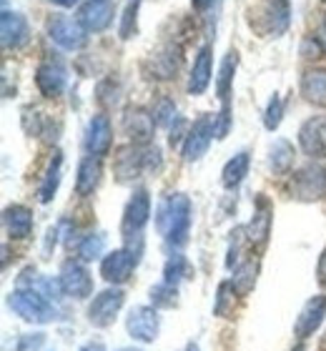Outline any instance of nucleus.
Returning a JSON list of instances; mask_svg holds the SVG:
<instances>
[{
	"mask_svg": "<svg viewBox=\"0 0 326 351\" xmlns=\"http://www.w3.org/2000/svg\"><path fill=\"white\" fill-rule=\"evenodd\" d=\"M156 228L171 246H183L189 241L191 231V201L183 193H171L159 206Z\"/></svg>",
	"mask_w": 326,
	"mask_h": 351,
	"instance_id": "f257e3e1",
	"label": "nucleus"
},
{
	"mask_svg": "<svg viewBox=\"0 0 326 351\" xmlns=\"http://www.w3.org/2000/svg\"><path fill=\"white\" fill-rule=\"evenodd\" d=\"M8 306L30 324H48L56 319V311L48 304V296L33 291V289H18V291H13L8 296Z\"/></svg>",
	"mask_w": 326,
	"mask_h": 351,
	"instance_id": "f03ea898",
	"label": "nucleus"
},
{
	"mask_svg": "<svg viewBox=\"0 0 326 351\" xmlns=\"http://www.w3.org/2000/svg\"><path fill=\"white\" fill-rule=\"evenodd\" d=\"M289 193L296 201H319L326 196V166L309 163L291 176Z\"/></svg>",
	"mask_w": 326,
	"mask_h": 351,
	"instance_id": "7ed1b4c3",
	"label": "nucleus"
},
{
	"mask_svg": "<svg viewBox=\"0 0 326 351\" xmlns=\"http://www.w3.org/2000/svg\"><path fill=\"white\" fill-rule=\"evenodd\" d=\"M48 38L63 51H80L88 43V30L80 21H73L68 15H58L48 23Z\"/></svg>",
	"mask_w": 326,
	"mask_h": 351,
	"instance_id": "20e7f679",
	"label": "nucleus"
},
{
	"mask_svg": "<svg viewBox=\"0 0 326 351\" xmlns=\"http://www.w3.org/2000/svg\"><path fill=\"white\" fill-rule=\"evenodd\" d=\"M213 136H216V121H213V116L198 118V121L191 125L189 136H186V141H183V146H181L183 161L196 163L198 158H203L211 146V141H213Z\"/></svg>",
	"mask_w": 326,
	"mask_h": 351,
	"instance_id": "39448f33",
	"label": "nucleus"
},
{
	"mask_svg": "<svg viewBox=\"0 0 326 351\" xmlns=\"http://www.w3.org/2000/svg\"><path fill=\"white\" fill-rule=\"evenodd\" d=\"M126 304V293L121 289H106L91 301V306H88V322L98 326V329H106L110 324L116 322L118 311L124 308Z\"/></svg>",
	"mask_w": 326,
	"mask_h": 351,
	"instance_id": "423d86ee",
	"label": "nucleus"
},
{
	"mask_svg": "<svg viewBox=\"0 0 326 351\" xmlns=\"http://www.w3.org/2000/svg\"><path fill=\"white\" fill-rule=\"evenodd\" d=\"M299 148L304 151V156L321 161L326 158V116H312L306 118L301 128H299Z\"/></svg>",
	"mask_w": 326,
	"mask_h": 351,
	"instance_id": "0eeeda50",
	"label": "nucleus"
},
{
	"mask_svg": "<svg viewBox=\"0 0 326 351\" xmlns=\"http://www.w3.org/2000/svg\"><path fill=\"white\" fill-rule=\"evenodd\" d=\"M126 329L136 341H143V344L156 341L161 331V316L156 306H136L126 319Z\"/></svg>",
	"mask_w": 326,
	"mask_h": 351,
	"instance_id": "6e6552de",
	"label": "nucleus"
},
{
	"mask_svg": "<svg viewBox=\"0 0 326 351\" xmlns=\"http://www.w3.org/2000/svg\"><path fill=\"white\" fill-rule=\"evenodd\" d=\"M136 263H138V256L130 249H116L103 256L101 276L113 286L126 284L130 278V274H133V269H136Z\"/></svg>",
	"mask_w": 326,
	"mask_h": 351,
	"instance_id": "1a4fd4ad",
	"label": "nucleus"
},
{
	"mask_svg": "<svg viewBox=\"0 0 326 351\" xmlns=\"http://www.w3.org/2000/svg\"><path fill=\"white\" fill-rule=\"evenodd\" d=\"M60 286L63 293L73 296V299H88L93 293V278L88 274V269L80 261H65L60 266Z\"/></svg>",
	"mask_w": 326,
	"mask_h": 351,
	"instance_id": "9d476101",
	"label": "nucleus"
},
{
	"mask_svg": "<svg viewBox=\"0 0 326 351\" xmlns=\"http://www.w3.org/2000/svg\"><path fill=\"white\" fill-rule=\"evenodd\" d=\"M151 219V196L145 189L133 191L130 201L126 204L124 211V234L126 236H141L143 226Z\"/></svg>",
	"mask_w": 326,
	"mask_h": 351,
	"instance_id": "9b49d317",
	"label": "nucleus"
},
{
	"mask_svg": "<svg viewBox=\"0 0 326 351\" xmlns=\"http://www.w3.org/2000/svg\"><path fill=\"white\" fill-rule=\"evenodd\" d=\"M28 38H30V28L25 15L5 8L3 15H0V40H3V48L18 51V48H23V45L28 43Z\"/></svg>",
	"mask_w": 326,
	"mask_h": 351,
	"instance_id": "f8f14e48",
	"label": "nucleus"
},
{
	"mask_svg": "<svg viewBox=\"0 0 326 351\" xmlns=\"http://www.w3.org/2000/svg\"><path fill=\"white\" fill-rule=\"evenodd\" d=\"M110 143H113V128H110V118L106 113H98L88 121L86 128V151L88 156H108Z\"/></svg>",
	"mask_w": 326,
	"mask_h": 351,
	"instance_id": "ddd939ff",
	"label": "nucleus"
},
{
	"mask_svg": "<svg viewBox=\"0 0 326 351\" xmlns=\"http://www.w3.org/2000/svg\"><path fill=\"white\" fill-rule=\"evenodd\" d=\"M324 316H326V296H321V293H319V296H312V299L304 304L301 314L296 316L294 334H296L299 339H309L314 331L321 326Z\"/></svg>",
	"mask_w": 326,
	"mask_h": 351,
	"instance_id": "4468645a",
	"label": "nucleus"
},
{
	"mask_svg": "<svg viewBox=\"0 0 326 351\" xmlns=\"http://www.w3.org/2000/svg\"><path fill=\"white\" fill-rule=\"evenodd\" d=\"M116 178L121 183L126 181H133L141 176V171H145V148H138V146H128V148H121L116 156Z\"/></svg>",
	"mask_w": 326,
	"mask_h": 351,
	"instance_id": "2eb2a0df",
	"label": "nucleus"
},
{
	"mask_svg": "<svg viewBox=\"0 0 326 351\" xmlns=\"http://www.w3.org/2000/svg\"><path fill=\"white\" fill-rule=\"evenodd\" d=\"M124 128L128 133V138L133 141V146H141V143H148L153 138V128H156V121H153L151 113H145L141 108H130L126 110L124 116Z\"/></svg>",
	"mask_w": 326,
	"mask_h": 351,
	"instance_id": "dca6fc26",
	"label": "nucleus"
},
{
	"mask_svg": "<svg viewBox=\"0 0 326 351\" xmlns=\"http://www.w3.org/2000/svg\"><path fill=\"white\" fill-rule=\"evenodd\" d=\"M211 75H213V56H211V45H203L198 56H196L194 66L189 75V93L201 95L211 86Z\"/></svg>",
	"mask_w": 326,
	"mask_h": 351,
	"instance_id": "f3484780",
	"label": "nucleus"
},
{
	"mask_svg": "<svg viewBox=\"0 0 326 351\" xmlns=\"http://www.w3.org/2000/svg\"><path fill=\"white\" fill-rule=\"evenodd\" d=\"M78 21L83 23V28L88 33H101L113 23V8L110 3H98V0H88L80 5Z\"/></svg>",
	"mask_w": 326,
	"mask_h": 351,
	"instance_id": "a211bd4d",
	"label": "nucleus"
},
{
	"mask_svg": "<svg viewBox=\"0 0 326 351\" xmlns=\"http://www.w3.org/2000/svg\"><path fill=\"white\" fill-rule=\"evenodd\" d=\"M103 176V166L98 156H86L83 161L78 163V176H75V193L83 198L93 196V191L98 189Z\"/></svg>",
	"mask_w": 326,
	"mask_h": 351,
	"instance_id": "6ab92c4d",
	"label": "nucleus"
},
{
	"mask_svg": "<svg viewBox=\"0 0 326 351\" xmlns=\"http://www.w3.org/2000/svg\"><path fill=\"white\" fill-rule=\"evenodd\" d=\"M36 86L45 98H58L65 90V71L58 63H40L36 71Z\"/></svg>",
	"mask_w": 326,
	"mask_h": 351,
	"instance_id": "aec40b11",
	"label": "nucleus"
},
{
	"mask_svg": "<svg viewBox=\"0 0 326 351\" xmlns=\"http://www.w3.org/2000/svg\"><path fill=\"white\" fill-rule=\"evenodd\" d=\"M3 223H5V231L10 239H28L33 234V213L21 204L8 206L3 211Z\"/></svg>",
	"mask_w": 326,
	"mask_h": 351,
	"instance_id": "412c9836",
	"label": "nucleus"
},
{
	"mask_svg": "<svg viewBox=\"0 0 326 351\" xmlns=\"http://www.w3.org/2000/svg\"><path fill=\"white\" fill-rule=\"evenodd\" d=\"M60 178H63V154H60V151H53L51 161H48V169H45V176H43V183H40V189H38L40 204H51L53 198H56Z\"/></svg>",
	"mask_w": 326,
	"mask_h": 351,
	"instance_id": "4be33fe9",
	"label": "nucleus"
},
{
	"mask_svg": "<svg viewBox=\"0 0 326 351\" xmlns=\"http://www.w3.org/2000/svg\"><path fill=\"white\" fill-rule=\"evenodd\" d=\"M301 95L314 106H326V68H312L301 75Z\"/></svg>",
	"mask_w": 326,
	"mask_h": 351,
	"instance_id": "5701e85b",
	"label": "nucleus"
},
{
	"mask_svg": "<svg viewBox=\"0 0 326 351\" xmlns=\"http://www.w3.org/2000/svg\"><path fill=\"white\" fill-rule=\"evenodd\" d=\"M248 166H251V156L248 151H239V154L229 158L221 171V183H224V189H239L244 178L248 176Z\"/></svg>",
	"mask_w": 326,
	"mask_h": 351,
	"instance_id": "b1692460",
	"label": "nucleus"
},
{
	"mask_svg": "<svg viewBox=\"0 0 326 351\" xmlns=\"http://www.w3.org/2000/svg\"><path fill=\"white\" fill-rule=\"evenodd\" d=\"M236 66H239V53L229 51L224 63H221V68H218V78H216V93H218V98H221V103H229V98H231Z\"/></svg>",
	"mask_w": 326,
	"mask_h": 351,
	"instance_id": "393cba45",
	"label": "nucleus"
},
{
	"mask_svg": "<svg viewBox=\"0 0 326 351\" xmlns=\"http://www.w3.org/2000/svg\"><path fill=\"white\" fill-rule=\"evenodd\" d=\"M266 21H268V33L274 38L283 36L291 25V5L289 0H271V5L266 10Z\"/></svg>",
	"mask_w": 326,
	"mask_h": 351,
	"instance_id": "a878e982",
	"label": "nucleus"
},
{
	"mask_svg": "<svg viewBox=\"0 0 326 351\" xmlns=\"http://www.w3.org/2000/svg\"><path fill=\"white\" fill-rule=\"evenodd\" d=\"M268 231H271V211H268L266 201H259V208H256L254 219H251V223L246 228V239L251 243H256V246H261V243H266Z\"/></svg>",
	"mask_w": 326,
	"mask_h": 351,
	"instance_id": "bb28decb",
	"label": "nucleus"
},
{
	"mask_svg": "<svg viewBox=\"0 0 326 351\" xmlns=\"http://www.w3.org/2000/svg\"><path fill=\"white\" fill-rule=\"evenodd\" d=\"M268 166L276 173H286L294 166V146L286 138H276L268 148Z\"/></svg>",
	"mask_w": 326,
	"mask_h": 351,
	"instance_id": "cd10ccee",
	"label": "nucleus"
},
{
	"mask_svg": "<svg viewBox=\"0 0 326 351\" xmlns=\"http://www.w3.org/2000/svg\"><path fill=\"white\" fill-rule=\"evenodd\" d=\"M236 286L231 281H224L218 286L216 291V301H213V314L221 316V319H229L233 314V306H236Z\"/></svg>",
	"mask_w": 326,
	"mask_h": 351,
	"instance_id": "c85d7f7f",
	"label": "nucleus"
},
{
	"mask_svg": "<svg viewBox=\"0 0 326 351\" xmlns=\"http://www.w3.org/2000/svg\"><path fill=\"white\" fill-rule=\"evenodd\" d=\"M256 274H259V261H244L239 266V269L233 271V281L231 284L236 286V291L241 293V296H246L251 289H254L256 284Z\"/></svg>",
	"mask_w": 326,
	"mask_h": 351,
	"instance_id": "c756f323",
	"label": "nucleus"
},
{
	"mask_svg": "<svg viewBox=\"0 0 326 351\" xmlns=\"http://www.w3.org/2000/svg\"><path fill=\"white\" fill-rule=\"evenodd\" d=\"M178 63H181V56H178V51H174V48H166L163 53H159L156 58H153V73H156V78H174V73L178 71Z\"/></svg>",
	"mask_w": 326,
	"mask_h": 351,
	"instance_id": "7c9ffc66",
	"label": "nucleus"
},
{
	"mask_svg": "<svg viewBox=\"0 0 326 351\" xmlns=\"http://www.w3.org/2000/svg\"><path fill=\"white\" fill-rule=\"evenodd\" d=\"M103 249H106V239L101 234H88L78 243V256L80 261H93V258L103 256Z\"/></svg>",
	"mask_w": 326,
	"mask_h": 351,
	"instance_id": "2f4dec72",
	"label": "nucleus"
},
{
	"mask_svg": "<svg viewBox=\"0 0 326 351\" xmlns=\"http://www.w3.org/2000/svg\"><path fill=\"white\" fill-rule=\"evenodd\" d=\"M151 116H153V121H156V125L171 128V125L178 121V118H176V103L171 101V98H161V101L153 106Z\"/></svg>",
	"mask_w": 326,
	"mask_h": 351,
	"instance_id": "473e14b6",
	"label": "nucleus"
},
{
	"mask_svg": "<svg viewBox=\"0 0 326 351\" xmlns=\"http://www.w3.org/2000/svg\"><path fill=\"white\" fill-rule=\"evenodd\" d=\"M176 296H178V291H176L174 284H159L151 289V304L156 308H171L176 306Z\"/></svg>",
	"mask_w": 326,
	"mask_h": 351,
	"instance_id": "72a5a7b5",
	"label": "nucleus"
},
{
	"mask_svg": "<svg viewBox=\"0 0 326 351\" xmlns=\"http://www.w3.org/2000/svg\"><path fill=\"white\" fill-rule=\"evenodd\" d=\"M186 276H189V261H186L183 256H178V254L168 258L166 269H163V281L176 286L181 278H186Z\"/></svg>",
	"mask_w": 326,
	"mask_h": 351,
	"instance_id": "f704fd0d",
	"label": "nucleus"
},
{
	"mask_svg": "<svg viewBox=\"0 0 326 351\" xmlns=\"http://www.w3.org/2000/svg\"><path fill=\"white\" fill-rule=\"evenodd\" d=\"M138 8H141V0H130L124 10V18H121V28H118V36L128 40V38L136 36V21H138Z\"/></svg>",
	"mask_w": 326,
	"mask_h": 351,
	"instance_id": "c9c22d12",
	"label": "nucleus"
},
{
	"mask_svg": "<svg viewBox=\"0 0 326 351\" xmlns=\"http://www.w3.org/2000/svg\"><path fill=\"white\" fill-rule=\"evenodd\" d=\"M281 118H283V101L274 93V98L268 101L266 110H264V128L266 131H276L281 125Z\"/></svg>",
	"mask_w": 326,
	"mask_h": 351,
	"instance_id": "e433bc0d",
	"label": "nucleus"
},
{
	"mask_svg": "<svg viewBox=\"0 0 326 351\" xmlns=\"http://www.w3.org/2000/svg\"><path fill=\"white\" fill-rule=\"evenodd\" d=\"M213 121H216V138L224 141L226 136H229V131H231V101L229 103H221V110H218L216 116H213Z\"/></svg>",
	"mask_w": 326,
	"mask_h": 351,
	"instance_id": "4c0bfd02",
	"label": "nucleus"
},
{
	"mask_svg": "<svg viewBox=\"0 0 326 351\" xmlns=\"http://www.w3.org/2000/svg\"><path fill=\"white\" fill-rule=\"evenodd\" d=\"M189 131H191V125L186 123V121H181V118H178V121L171 125V133H168V143H171V146H178V143H181V146H183V141H186Z\"/></svg>",
	"mask_w": 326,
	"mask_h": 351,
	"instance_id": "58836bf2",
	"label": "nucleus"
},
{
	"mask_svg": "<svg viewBox=\"0 0 326 351\" xmlns=\"http://www.w3.org/2000/svg\"><path fill=\"white\" fill-rule=\"evenodd\" d=\"M301 56H304V58H321V56H326L324 45L319 43V38L316 36L306 38L304 43H301Z\"/></svg>",
	"mask_w": 326,
	"mask_h": 351,
	"instance_id": "ea45409f",
	"label": "nucleus"
},
{
	"mask_svg": "<svg viewBox=\"0 0 326 351\" xmlns=\"http://www.w3.org/2000/svg\"><path fill=\"white\" fill-rule=\"evenodd\" d=\"M161 169V151L156 146L145 148V171H156Z\"/></svg>",
	"mask_w": 326,
	"mask_h": 351,
	"instance_id": "a19ab883",
	"label": "nucleus"
},
{
	"mask_svg": "<svg viewBox=\"0 0 326 351\" xmlns=\"http://www.w3.org/2000/svg\"><path fill=\"white\" fill-rule=\"evenodd\" d=\"M316 278H319L321 286H326V249L321 251V256H319V266H316Z\"/></svg>",
	"mask_w": 326,
	"mask_h": 351,
	"instance_id": "79ce46f5",
	"label": "nucleus"
},
{
	"mask_svg": "<svg viewBox=\"0 0 326 351\" xmlns=\"http://www.w3.org/2000/svg\"><path fill=\"white\" fill-rule=\"evenodd\" d=\"M316 38H319V43L324 45V53H326V13H324V18H321L319 30H316Z\"/></svg>",
	"mask_w": 326,
	"mask_h": 351,
	"instance_id": "37998d69",
	"label": "nucleus"
},
{
	"mask_svg": "<svg viewBox=\"0 0 326 351\" xmlns=\"http://www.w3.org/2000/svg\"><path fill=\"white\" fill-rule=\"evenodd\" d=\"M78 351H106V346H103L101 341H88V344H83Z\"/></svg>",
	"mask_w": 326,
	"mask_h": 351,
	"instance_id": "c03bdc74",
	"label": "nucleus"
},
{
	"mask_svg": "<svg viewBox=\"0 0 326 351\" xmlns=\"http://www.w3.org/2000/svg\"><path fill=\"white\" fill-rule=\"evenodd\" d=\"M51 3H56V5H60V8H75L80 0H51Z\"/></svg>",
	"mask_w": 326,
	"mask_h": 351,
	"instance_id": "a18cd8bd",
	"label": "nucleus"
},
{
	"mask_svg": "<svg viewBox=\"0 0 326 351\" xmlns=\"http://www.w3.org/2000/svg\"><path fill=\"white\" fill-rule=\"evenodd\" d=\"M211 3H213V0H194V8H196V10H206Z\"/></svg>",
	"mask_w": 326,
	"mask_h": 351,
	"instance_id": "49530a36",
	"label": "nucleus"
},
{
	"mask_svg": "<svg viewBox=\"0 0 326 351\" xmlns=\"http://www.w3.org/2000/svg\"><path fill=\"white\" fill-rule=\"evenodd\" d=\"M186 351H198V349H196V346H189V349H186Z\"/></svg>",
	"mask_w": 326,
	"mask_h": 351,
	"instance_id": "de8ad7c7",
	"label": "nucleus"
},
{
	"mask_svg": "<svg viewBox=\"0 0 326 351\" xmlns=\"http://www.w3.org/2000/svg\"><path fill=\"white\" fill-rule=\"evenodd\" d=\"M294 351H304V346H296V349H294Z\"/></svg>",
	"mask_w": 326,
	"mask_h": 351,
	"instance_id": "09e8293b",
	"label": "nucleus"
},
{
	"mask_svg": "<svg viewBox=\"0 0 326 351\" xmlns=\"http://www.w3.org/2000/svg\"><path fill=\"white\" fill-rule=\"evenodd\" d=\"M121 351H138V349H121Z\"/></svg>",
	"mask_w": 326,
	"mask_h": 351,
	"instance_id": "8fccbe9b",
	"label": "nucleus"
},
{
	"mask_svg": "<svg viewBox=\"0 0 326 351\" xmlns=\"http://www.w3.org/2000/svg\"><path fill=\"white\" fill-rule=\"evenodd\" d=\"M98 3H108V0H98Z\"/></svg>",
	"mask_w": 326,
	"mask_h": 351,
	"instance_id": "3c124183",
	"label": "nucleus"
},
{
	"mask_svg": "<svg viewBox=\"0 0 326 351\" xmlns=\"http://www.w3.org/2000/svg\"><path fill=\"white\" fill-rule=\"evenodd\" d=\"M321 3H326V0H321Z\"/></svg>",
	"mask_w": 326,
	"mask_h": 351,
	"instance_id": "603ef678",
	"label": "nucleus"
}]
</instances>
